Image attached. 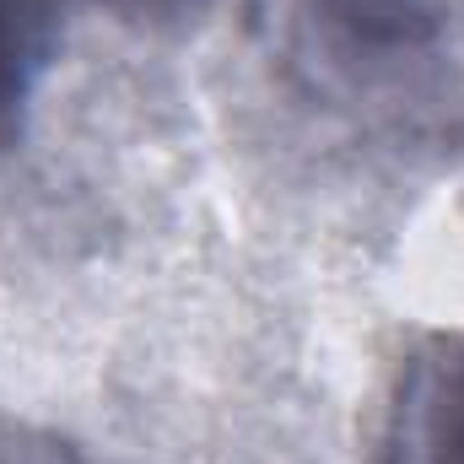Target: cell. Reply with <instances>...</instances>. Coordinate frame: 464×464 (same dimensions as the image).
I'll return each instance as SVG.
<instances>
[{"label": "cell", "instance_id": "4", "mask_svg": "<svg viewBox=\"0 0 464 464\" xmlns=\"http://www.w3.org/2000/svg\"><path fill=\"white\" fill-rule=\"evenodd\" d=\"M0 464H87L71 443L33 432V427H0Z\"/></svg>", "mask_w": 464, "mask_h": 464}, {"label": "cell", "instance_id": "5", "mask_svg": "<svg viewBox=\"0 0 464 464\" xmlns=\"http://www.w3.org/2000/svg\"><path fill=\"white\" fill-rule=\"evenodd\" d=\"M114 11H130V16H168V11H179L184 0H109Z\"/></svg>", "mask_w": 464, "mask_h": 464}, {"label": "cell", "instance_id": "3", "mask_svg": "<svg viewBox=\"0 0 464 464\" xmlns=\"http://www.w3.org/2000/svg\"><path fill=\"white\" fill-rule=\"evenodd\" d=\"M60 44V0H0V151L16 146Z\"/></svg>", "mask_w": 464, "mask_h": 464}, {"label": "cell", "instance_id": "2", "mask_svg": "<svg viewBox=\"0 0 464 464\" xmlns=\"http://www.w3.org/2000/svg\"><path fill=\"white\" fill-rule=\"evenodd\" d=\"M383 464H464V324L432 330L405 356L389 394Z\"/></svg>", "mask_w": 464, "mask_h": 464}, {"label": "cell", "instance_id": "1", "mask_svg": "<svg viewBox=\"0 0 464 464\" xmlns=\"http://www.w3.org/2000/svg\"><path fill=\"white\" fill-rule=\"evenodd\" d=\"M286 60L308 98L383 140L464 135V0H286Z\"/></svg>", "mask_w": 464, "mask_h": 464}]
</instances>
